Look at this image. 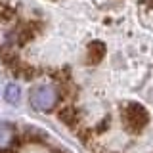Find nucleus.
<instances>
[{"label": "nucleus", "instance_id": "f257e3e1", "mask_svg": "<svg viewBox=\"0 0 153 153\" xmlns=\"http://www.w3.org/2000/svg\"><path fill=\"white\" fill-rule=\"evenodd\" d=\"M121 119H123L124 128L132 134H140L149 123V115H147L146 107L142 103H128L126 107H123Z\"/></svg>", "mask_w": 153, "mask_h": 153}, {"label": "nucleus", "instance_id": "f03ea898", "mask_svg": "<svg viewBox=\"0 0 153 153\" xmlns=\"http://www.w3.org/2000/svg\"><path fill=\"white\" fill-rule=\"evenodd\" d=\"M29 102H31V105L36 111H52L57 103V92L52 86L40 84V86H36V88L31 90Z\"/></svg>", "mask_w": 153, "mask_h": 153}, {"label": "nucleus", "instance_id": "7ed1b4c3", "mask_svg": "<svg viewBox=\"0 0 153 153\" xmlns=\"http://www.w3.org/2000/svg\"><path fill=\"white\" fill-rule=\"evenodd\" d=\"M57 119H59L63 124H67L69 128H75L80 124V113H79V109L73 107V105H63V107L57 111Z\"/></svg>", "mask_w": 153, "mask_h": 153}, {"label": "nucleus", "instance_id": "20e7f679", "mask_svg": "<svg viewBox=\"0 0 153 153\" xmlns=\"http://www.w3.org/2000/svg\"><path fill=\"white\" fill-rule=\"evenodd\" d=\"M105 44L102 40H94L88 44V50H86V59H88V63L92 65H98L100 61H103L105 57Z\"/></svg>", "mask_w": 153, "mask_h": 153}, {"label": "nucleus", "instance_id": "39448f33", "mask_svg": "<svg viewBox=\"0 0 153 153\" xmlns=\"http://www.w3.org/2000/svg\"><path fill=\"white\" fill-rule=\"evenodd\" d=\"M13 140V128L8 123H0V149H6L10 142Z\"/></svg>", "mask_w": 153, "mask_h": 153}, {"label": "nucleus", "instance_id": "423d86ee", "mask_svg": "<svg viewBox=\"0 0 153 153\" xmlns=\"http://www.w3.org/2000/svg\"><path fill=\"white\" fill-rule=\"evenodd\" d=\"M75 134L79 136V140L86 143V146H90V143H94V134H92V128L84 126V124H79V126L75 128Z\"/></svg>", "mask_w": 153, "mask_h": 153}, {"label": "nucleus", "instance_id": "0eeeda50", "mask_svg": "<svg viewBox=\"0 0 153 153\" xmlns=\"http://www.w3.org/2000/svg\"><path fill=\"white\" fill-rule=\"evenodd\" d=\"M4 98H6L8 103H17L19 98H21V90H19L17 84H8L6 86V92H4Z\"/></svg>", "mask_w": 153, "mask_h": 153}, {"label": "nucleus", "instance_id": "6e6552de", "mask_svg": "<svg viewBox=\"0 0 153 153\" xmlns=\"http://www.w3.org/2000/svg\"><path fill=\"white\" fill-rule=\"evenodd\" d=\"M0 153H13V151H10V149H0Z\"/></svg>", "mask_w": 153, "mask_h": 153}]
</instances>
